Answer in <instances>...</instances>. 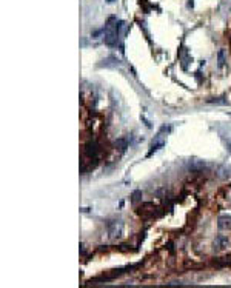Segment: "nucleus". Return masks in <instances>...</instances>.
Masks as SVG:
<instances>
[{"label": "nucleus", "mask_w": 231, "mask_h": 288, "mask_svg": "<svg viewBox=\"0 0 231 288\" xmlns=\"http://www.w3.org/2000/svg\"><path fill=\"white\" fill-rule=\"evenodd\" d=\"M107 2H108V3H113V2H114V0H107Z\"/></svg>", "instance_id": "423d86ee"}, {"label": "nucleus", "mask_w": 231, "mask_h": 288, "mask_svg": "<svg viewBox=\"0 0 231 288\" xmlns=\"http://www.w3.org/2000/svg\"><path fill=\"white\" fill-rule=\"evenodd\" d=\"M217 226L220 230L231 228V216H220V217H219V222H217Z\"/></svg>", "instance_id": "f257e3e1"}, {"label": "nucleus", "mask_w": 231, "mask_h": 288, "mask_svg": "<svg viewBox=\"0 0 231 288\" xmlns=\"http://www.w3.org/2000/svg\"><path fill=\"white\" fill-rule=\"evenodd\" d=\"M162 146H163V142H154L153 145H151V150H150V153H148V157H150L153 153H156L157 150H160Z\"/></svg>", "instance_id": "7ed1b4c3"}, {"label": "nucleus", "mask_w": 231, "mask_h": 288, "mask_svg": "<svg viewBox=\"0 0 231 288\" xmlns=\"http://www.w3.org/2000/svg\"><path fill=\"white\" fill-rule=\"evenodd\" d=\"M217 60H219L217 65H219V66H223V63H225V51H223V50H219V52H217Z\"/></svg>", "instance_id": "20e7f679"}, {"label": "nucleus", "mask_w": 231, "mask_h": 288, "mask_svg": "<svg viewBox=\"0 0 231 288\" xmlns=\"http://www.w3.org/2000/svg\"><path fill=\"white\" fill-rule=\"evenodd\" d=\"M208 103H220V105H226L228 102L223 100V99H210V100H208Z\"/></svg>", "instance_id": "39448f33"}, {"label": "nucleus", "mask_w": 231, "mask_h": 288, "mask_svg": "<svg viewBox=\"0 0 231 288\" xmlns=\"http://www.w3.org/2000/svg\"><path fill=\"white\" fill-rule=\"evenodd\" d=\"M228 245V237L226 236H217L216 237V247L217 248H225Z\"/></svg>", "instance_id": "f03ea898"}]
</instances>
